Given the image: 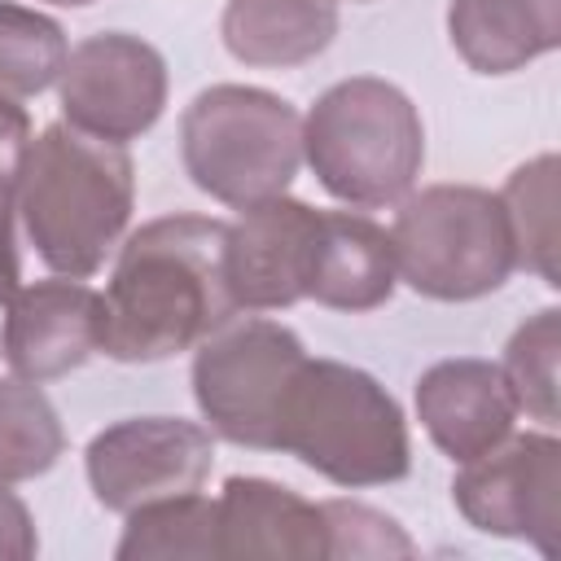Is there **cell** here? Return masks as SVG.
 <instances>
[{
    "label": "cell",
    "mask_w": 561,
    "mask_h": 561,
    "mask_svg": "<svg viewBox=\"0 0 561 561\" xmlns=\"http://www.w3.org/2000/svg\"><path fill=\"white\" fill-rule=\"evenodd\" d=\"M456 513L495 539H526L557 557L561 539V443L552 430L500 438L451 478Z\"/></svg>",
    "instance_id": "8"
},
{
    "label": "cell",
    "mask_w": 561,
    "mask_h": 561,
    "mask_svg": "<svg viewBox=\"0 0 561 561\" xmlns=\"http://www.w3.org/2000/svg\"><path fill=\"white\" fill-rule=\"evenodd\" d=\"M324 530H329V557H412L416 543L403 535V526L359 500H324Z\"/></svg>",
    "instance_id": "24"
},
{
    "label": "cell",
    "mask_w": 561,
    "mask_h": 561,
    "mask_svg": "<svg viewBox=\"0 0 561 561\" xmlns=\"http://www.w3.org/2000/svg\"><path fill=\"white\" fill-rule=\"evenodd\" d=\"M412 399H416L421 430L456 465L491 451L500 438L513 434V421H517V403L508 394L500 364L473 359V355L430 364L416 377Z\"/></svg>",
    "instance_id": "13"
},
{
    "label": "cell",
    "mask_w": 561,
    "mask_h": 561,
    "mask_svg": "<svg viewBox=\"0 0 561 561\" xmlns=\"http://www.w3.org/2000/svg\"><path fill=\"white\" fill-rule=\"evenodd\" d=\"M337 35L333 0H228L219 39L241 66L289 70L316 61Z\"/></svg>",
    "instance_id": "17"
},
{
    "label": "cell",
    "mask_w": 561,
    "mask_h": 561,
    "mask_svg": "<svg viewBox=\"0 0 561 561\" xmlns=\"http://www.w3.org/2000/svg\"><path fill=\"white\" fill-rule=\"evenodd\" d=\"M276 451L302 460L333 486H390L412 469V438L399 399L364 368L302 359L276 421Z\"/></svg>",
    "instance_id": "3"
},
{
    "label": "cell",
    "mask_w": 561,
    "mask_h": 561,
    "mask_svg": "<svg viewBox=\"0 0 561 561\" xmlns=\"http://www.w3.org/2000/svg\"><path fill=\"white\" fill-rule=\"evenodd\" d=\"M399 285L390 232L364 210H316L302 298L333 311H377Z\"/></svg>",
    "instance_id": "15"
},
{
    "label": "cell",
    "mask_w": 561,
    "mask_h": 561,
    "mask_svg": "<svg viewBox=\"0 0 561 561\" xmlns=\"http://www.w3.org/2000/svg\"><path fill=\"white\" fill-rule=\"evenodd\" d=\"M39 552L35 517L13 491V482H0V561H31Z\"/></svg>",
    "instance_id": "25"
},
{
    "label": "cell",
    "mask_w": 561,
    "mask_h": 561,
    "mask_svg": "<svg viewBox=\"0 0 561 561\" xmlns=\"http://www.w3.org/2000/svg\"><path fill=\"white\" fill-rule=\"evenodd\" d=\"M447 39L478 75H513L561 44V0H451Z\"/></svg>",
    "instance_id": "16"
},
{
    "label": "cell",
    "mask_w": 561,
    "mask_h": 561,
    "mask_svg": "<svg viewBox=\"0 0 561 561\" xmlns=\"http://www.w3.org/2000/svg\"><path fill=\"white\" fill-rule=\"evenodd\" d=\"M557 364H561V311L543 307L530 320H522L504 346L500 373L508 381V394L517 412L539 421L543 430L557 425Z\"/></svg>",
    "instance_id": "22"
},
{
    "label": "cell",
    "mask_w": 561,
    "mask_h": 561,
    "mask_svg": "<svg viewBox=\"0 0 561 561\" xmlns=\"http://www.w3.org/2000/svg\"><path fill=\"white\" fill-rule=\"evenodd\" d=\"M39 4H57V9H83V4H96V0H39Z\"/></svg>",
    "instance_id": "26"
},
{
    "label": "cell",
    "mask_w": 561,
    "mask_h": 561,
    "mask_svg": "<svg viewBox=\"0 0 561 561\" xmlns=\"http://www.w3.org/2000/svg\"><path fill=\"white\" fill-rule=\"evenodd\" d=\"M316 232V210L298 197L254 202L228 224L224 241V276L232 302L245 311H285L302 302L307 250Z\"/></svg>",
    "instance_id": "12"
},
{
    "label": "cell",
    "mask_w": 561,
    "mask_h": 561,
    "mask_svg": "<svg viewBox=\"0 0 561 561\" xmlns=\"http://www.w3.org/2000/svg\"><path fill=\"white\" fill-rule=\"evenodd\" d=\"M302 162L342 206H399L425 167L421 110L390 79H337L302 118Z\"/></svg>",
    "instance_id": "4"
},
{
    "label": "cell",
    "mask_w": 561,
    "mask_h": 561,
    "mask_svg": "<svg viewBox=\"0 0 561 561\" xmlns=\"http://www.w3.org/2000/svg\"><path fill=\"white\" fill-rule=\"evenodd\" d=\"M105 302L75 276L18 285L0 320V355L22 381H57L101 351Z\"/></svg>",
    "instance_id": "11"
},
{
    "label": "cell",
    "mask_w": 561,
    "mask_h": 561,
    "mask_svg": "<svg viewBox=\"0 0 561 561\" xmlns=\"http://www.w3.org/2000/svg\"><path fill=\"white\" fill-rule=\"evenodd\" d=\"M31 140H35L31 136V114L13 96H0V307L22 285L13 219H18V180H22V162H26Z\"/></svg>",
    "instance_id": "23"
},
{
    "label": "cell",
    "mask_w": 561,
    "mask_h": 561,
    "mask_svg": "<svg viewBox=\"0 0 561 561\" xmlns=\"http://www.w3.org/2000/svg\"><path fill=\"white\" fill-rule=\"evenodd\" d=\"M70 57V39L57 18L0 0V96H39L57 88L61 66Z\"/></svg>",
    "instance_id": "21"
},
{
    "label": "cell",
    "mask_w": 561,
    "mask_h": 561,
    "mask_svg": "<svg viewBox=\"0 0 561 561\" xmlns=\"http://www.w3.org/2000/svg\"><path fill=\"white\" fill-rule=\"evenodd\" d=\"M219 557L224 561H324L329 530L320 504L272 478H228L219 500Z\"/></svg>",
    "instance_id": "14"
},
{
    "label": "cell",
    "mask_w": 561,
    "mask_h": 561,
    "mask_svg": "<svg viewBox=\"0 0 561 561\" xmlns=\"http://www.w3.org/2000/svg\"><path fill=\"white\" fill-rule=\"evenodd\" d=\"M57 101L70 127L127 145L145 136L167 110V61L162 53L127 31H101L70 48Z\"/></svg>",
    "instance_id": "10"
},
{
    "label": "cell",
    "mask_w": 561,
    "mask_h": 561,
    "mask_svg": "<svg viewBox=\"0 0 561 561\" xmlns=\"http://www.w3.org/2000/svg\"><path fill=\"white\" fill-rule=\"evenodd\" d=\"M118 561H210L219 557L215 500L202 491L136 504L114 543Z\"/></svg>",
    "instance_id": "18"
},
{
    "label": "cell",
    "mask_w": 561,
    "mask_h": 561,
    "mask_svg": "<svg viewBox=\"0 0 561 561\" xmlns=\"http://www.w3.org/2000/svg\"><path fill=\"white\" fill-rule=\"evenodd\" d=\"M228 224L210 215H162L118 241L101 351L118 364H158L193 351L241 307L224 276Z\"/></svg>",
    "instance_id": "1"
},
{
    "label": "cell",
    "mask_w": 561,
    "mask_h": 561,
    "mask_svg": "<svg viewBox=\"0 0 561 561\" xmlns=\"http://www.w3.org/2000/svg\"><path fill=\"white\" fill-rule=\"evenodd\" d=\"M180 162L232 210L280 197L302 167V114L267 88L210 83L180 114Z\"/></svg>",
    "instance_id": "5"
},
{
    "label": "cell",
    "mask_w": 561,
    "mask_h": 561,
    "mask_svg": "<svg viewBox=\"0 0 561 561\" xmlns=\"http://www.w3.org/2000/svg\"><path fill=\"white\" fill-rule=\"evenodd\" d=\"M136 206V171L123 145L48 123L22 162L18 215L53 276L88 280L118 250Z\"/></svg>",
    "instance_id": "2"
},
{
    "label": "cell",
    "mask_w": 561,
    "mask_h": 561,
    "mask_svg": "<svg viewBox=\"0 0 561 561\" xmlns=\"http://www.w3.org/2000/svg\"><path fill=\"white\" fill-rule=\"evenodd\" d=\"M215 465V434L184 416H127L92 434L83 451L88 486L101 508L131 513L136 504L202 491Z\"/></svg>",
    "instance_id": "9"
},
{
    "label": "cell",
    "mask_w": 561,
    "mask_h": 561,
    "mask_svg": "<svg viewBox=\"0 0 561 561\" xmlns=\"http://www.w3.org/2000/svg\"><path fill=\"white\" fill-rule=\"evenodd\" d=\"M193 351V399L206 430L237 447L276 451L280 403L307 359L302 337L267 316H232Z\"/></svg>",
    "instance_id": "7"
},
{
    "label": "cell",
    "mask_w": 561,
    "mask_h": 561,
    "mask_svg": "<svg viewBox=\"0 0 561 561\" xmlns=\"http://www.w3.org/2000/svg\"><path fill=\"white\" fill-rule=\"evenodd\" d=\"M557 171H561L557 153H539V158L522 162L500 188L517 267L535 272L548 289L561 285V272H557Z\"/></svg>",
    "instance_id": "19"
},
{
    "label": "cell",
    "mask_w": 561,
    "mask_h": 561,
    "mask_svg": "<svg viewBox=\"0 0 561 561\" xmlns=\"http://www.w3.org/2000/svg\"><path fill=\"white\" fill-rule=\"evenodd\" d=\"M66 451L57 408L35 381H0V482H31L48 473Z\"/></svg>",
    "instance_id": "20"
},
{
    "label": "cell",
    "mask_w": 561,
    "mask_h": 561,
    "mask_svg": "<svg viewBox=\"0 0 561 561\" xmlns=\"http://www.w3.org/2000/svg\"><path fill=\"white\" fill-rule=\"evenodd\" d=\"M394 272L434 302H473L517 272L500 193L478 184H430L408 193L390 224Z\"/></svg>",
    "instance_id": "6"
}]
</instances>
